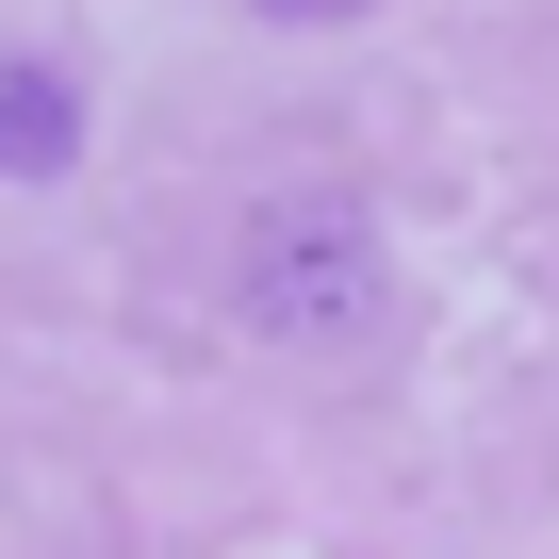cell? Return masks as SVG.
Listing matches in <instances>:
<instances>
[{
	"instance_id": "1",
	"label": "cell",
	"mask_w": 559,
	"mask_h": 559,
	"mask_svg": "<svg viewBox=\"0 0 559 559\" xmlns=\"http://www.w3.org/2000/svg\"><path fill=\"white\" fill-rule=\"evenodd\" d=\"M230 313L280 330V346H346L379 313V214L362 198H280L247 230V263H230Z\"/></svg>"
},
{
	"instance_id": "2",
	"label": "cell",
	"mask_w": 559,
	"mask_h": 559,
	"mask_svg": "<svg viewBox=\"0 0 559 559\" xmlns=\"http://www.w3.org/2000/svg\"><path fill=\"white\" fill-rule=\"evenodd\" d=\"M67 165H83V83L17 50L0 67V181H67Z\"/></svg>"
},
{
	"instance_id": "3",
	"label": "cell",
	"mask_w": 559,
	"mask_h": 559,
	"mask_svg": "<svg viewBox=\"0 0 559 559\" xmlns=\"http://www.w3.org/2000/svg\"><path fill=\"white\" fill-rule=\"evenodd\" d=\"M263 17H362V0H263Z\"/></svg>"
}]
</instances>
